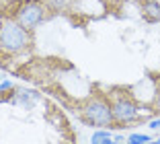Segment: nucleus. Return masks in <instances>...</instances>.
I'll return each instance as SVG.
<instances>
[{
  "label": "nucleus",
  "mask_w": 160,
  "mask_h": 144,
  "mask_svg": "<svg viewBox=\"0 0 160 144\" xmlns=\"http://www.w3.org/2000/svg\"><path fill=\"white\" fill-rule=\"evenodd\" d=\"M43 14H45V8H43L41 2H25L19 10H17V23H21L25 29H33L37 27L43 21Z\"/></svg>",
  "instance_id": "7ed1b4c3"
},
{
  "label": "nucleus",
  "mask_w": 160,
  "mask_h": 144,
  "mask_svg": "<svg viewBox=\"0 0 160 144\" xmlns=\"http://www.w3.org/2000/svg\"><path fill=\"white\" fill-rule=\"evenodd\" d=\"M127 142L129 144H148L150 142V136H146V134H132L129 138H127Z\"/></svg>",
  "instance_id": "0eeeda50"
},
{
  "label": "nucleus",
  "mask_w": 160,
  "mask_h": 144,
  "mask_svg": "<svg viewBox=\"0 0 160 144\" xmlns=\"http://www.w3.org/2000/svg\"><path fill=\"white\" fill-rule=\"evenodd\" d=\"M84 120L94 125H109L113 121V111L103 99H92L84 105Z\"/></svg>",
  "instance_id": "f03ea898"
},
{
  "label": "nucleus",
  "mask_w": 160,
  "mask_h": 144,
  "mask_svg": "<svg viewBox=\"0 0 160 144\" xmlns=\"http://www.w3.org/2000/svg\"><path fill=\"white\" fill-rule=\"evenodd\" d=\"M111 111H113V120L121 121V124H127V121H133L138 117V111L136 107L132 103L127 101V99H117L111 107Z\"/></svg>",
  "instance_id": "20e7f679"
},
{
  "label": "nucleus",
  "mask_w": 160,
  "mask_h": 144,
  "mask_svg": "<svg viewBox=\"0 0 160 144\" xmlns=\"http://www.w3.org/2000/svg\"><path fill=\"white\" fill-rule=\"evenodd\" d=\"M150 128H152V130H158V128H160V120H154V121H150Z\"/></svg>",
  "instance_id": "6e6552de"
},
{
  "label": "nucleus",
  "mask_w": 160,
  "mask_h": 144,
  "mask_svg": "<svg viewBox=\"0 0 160 144\" xmlns=\"http://www.w3.org/2000/svg\"><path fill=\"white\" fill-rule=\"evenodd\" d=\"M156 107H158V111H160V97H158V101H156Z\"/></svg>",
  "instance_id": "1a4fd4ad"
},
{
  "label": "nucleus",
  "mask_w": 160,
  "mask_h": 144,
  "mask_svg": "<svg viewBox=\"0 0 160 144\" xmlns=\"http://www.w3.org/2000/svg\"><path fill=\"white\" fill-rule=\"evenodd\" d=\"M142 10H144V17L150 23L160 21V2H156V0H144L142 2Z\"/></svg>",
  "instance_id": "39448f33"
},
{
  "label": "nucleus",
  "mask_w": 160,
  "mask_h": 144,
  "mask_svg": "<svg viewBox=\"0 0 160 144\" xmlns=\"http://www.w3.org/2000/svg\"><path fill=\"white\" fill-rule=\"evenodd\" d=\"M109 140H111L109 132H94L92 134V144H107Z\"/></svg>",
  "instance_id": "423d86ee"
},
{
  "label": "nucleus",
  "mask_w": 160,
  "mask_h": 144,
  "mask_svg": "<svg viewBox=\"0 0 160 144\" xmlns=\"http://www.w3.org/2000/svg\"><path fill=\"white\" fill-rule=\"evenodd\" d=\"M31 37L29 31L17 21H8L0 27V50L8 51V54H19L25 47H29Z\"/></svg>",
  "instance_id": "f257e3e1"
}]
</instances>
